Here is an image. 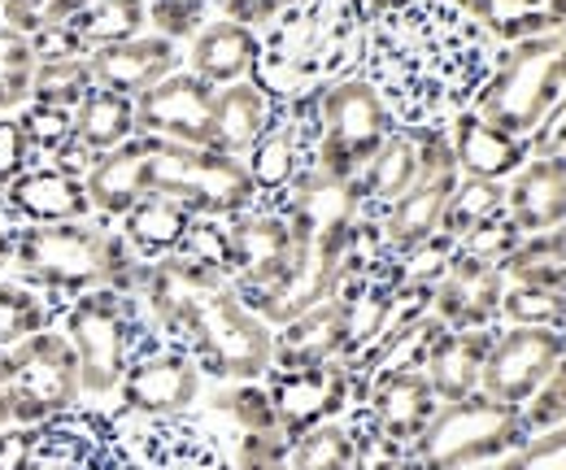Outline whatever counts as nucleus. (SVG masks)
<instances>
[{"mask_svg":"<svg viewBox=\"0 0 566 470\" xmlns=\"http://www.w3.org/2000/svg\"><path fill=\"white\" fill-rule=\"evenodd\" d=\"M366 79L406 127H440L493 74L484 27L458 0H419L410 9L370 18Z\"/></svg>","mask_w":566,"mask_h":470,"instance_id":"1","label":"nucleus"},{"mask_svg":"<svg viewBox=\"0 0 566 470\" xmlns=\"http://www.w3.org/2000/svg\"><path fill=\"white\" fill-rule=\"evenodd\" d=\"M136 301L153 332L184 348L201 375H213L218 384H258L271 375L275 332L244 305L227 270L210 258L170 253L144 262Z\"/></svg>","mask_w":566,"mask_h":470,"instance_id":"2","label":"nucleus"},{"mask_svg":"<svg viewBox=\"0 0 566 470\" xmlns=\"http://www.w3.org/2000/svg\"><path fill=\"white\" fill-rule=\"evenodd\" d=\"M280 209L292 227L287 270L275 288L244 301L271 332L340 292L361 236V205H357L354 179H332L314 166L287 188Z\"/></svg>","mask_w":566,"mask_h":470,"instance_id":"3","label":"nucleus"},{"mask_svg":"<svg viewBox=\"0 0 566 470\" xmlns=\"http://www.w3.org/2000/svg\"><path fill=\"white\" fill-rule=\"evenodd\" d=\"M9 274H22V283L71 305L74 296L96 288L136 296L144 262L109 222L78 218V222H49V227H13Z\"/></svg>","mask_w":566,"mask_h":470,"instance_id":"4","label":"nucleus"},{"mask_svg":"<svg viewBox=\"0 0 566 470\" xmlns=\"http://www.w3.org/2000/svg\"><path fill=\"white\" fill-rule=\"evenodd\" d=\"M366 27L370 22L357 0H292L271 22L258 66L271 70V79L283 87H323L340 79V66L357 53Z\"/></svg>","mask_w":566,"mask_h":470,"instance_id":"5","label":"nucleus"},{"mask_svg":"<svg viewBox=\"0 0 566 470\" xmlns=\"http://www.w3.org/2000/svg\"><path fill=\"white\" fill-rule=\"evenodd\" d=\"M62 336L71 340L74 362H78L83 401H109L118 397V384L132 357L144 344H153L157 332L136 296L96 288V292L74 296L62 310Z\"/></svg>","mask_w":566,"mask_h":470,"instance_id":"6","label":"nucleus"},{"mask_svg":"<svg viewBox=\"0 0 566 470\" xmlns=\"http://www.w3.org/2000/svg\"><path fill=\"white\" fill-rule=\"evenodd\" d=\"M314 118V170L332 179H357V170L397 132V118L366 74H340L310 92Z\"/></svg>","mask_w":566,"mask_h":470,"instance_id":"7","label":"nucleus"},{"mask_svg":"<svg viewBox=\"0 0 566 470\" xmlns=\"http://www.w3.org/2000/svg\"><path fill=\"white\" fill-rule=\"evenodd\" d=\"M566 92L563 66H558V31L514 40V49L493 66L484 87L475 92V114L489 118L514 139H532L549 123Z\"/></svg>","mask_w":566,"mask_h":470,"instance_id":"8","label":"nucleus"},{"mask_svg":"<svg viewBox=\"0 0 566 470\" xmlns=\"http://www.w3.org/2000/svg\"><path fill=\"white\" fill-rule=\"evenodd\" d=\"M523 440V409L475 393L467 401L440 405L427 431L410 445L406 462L419 470H480L510 458Z\"/></svg>","mask_w":566,"mask_h":470,"instance_id":"9","label":"nucleus"},{"mask_svg":"<svg viewBox=\"0 0 566 470\" xmlns=\"http://www.w3.org/2000/svg\"><path fill=\"white\" fill-rule=\"evenodd\" d=\"M148 188L157 197L179 201L201 222H227L262 201L249 179V166L240 157H222L210 148H188V144H170V139H153Z\"/></svg>","mask_w":566,"mask_h":470,"instance_id":"10","label":"nucleus"},{"mask_svg":"<svg viewBox=\"0 0 566 470\" xmlns=\"http://www.w3.org/2000/svg\"><path fill=\"white\" fill-rule=\"evenodd\" d=\"M4 362H9L4 393L13 409V427H44L83 405L78 362L62 327H44L35 336L18 340L13 348H4Z\"/></svg>","mask_w":566,"mask_h":470,"instance_id":"11","label":"nucleus"},{"mask_svg":"<svg viewBox=\"0 0 566 470\" xmlns=\"http://www.w3.org/2000/svg\"><path fill=\"white\" fill-rule=\"evenodd\" d=\"M423 132V161H419V175L415 184L401 192V201L392 205L375 227V244L392 258L410 253L427 244L431 236H440V222H444V209L449 197L458 192V161H453V148H449V132L444 127H419Z\"/></svg>","mask_w":566,"mask_h":470,"instance_id":"12","label":"nucleus"},{"mask_svg":"<svg viewBox=\"0 0 566 470\" xmlns=\"http://www.w3.org/2000/svg\"><path fill=\"white\" fill-rule=\"evenodd\" d=\"M292 258V227L280 205H253L218 227V267L244 301L275 288Z\"/></svg>","mask_w":566,"mask_h":470,"instance_id":"13","label":"nucleus"},{"mask_svg":"<svg viewBox=\"0 0 566 470\" xmlns=\"http://www.w3.org/2000/svg\"><path fill=\"white\" fill-rule=\"evenodd\" d=\"M123 418H184L201 401V366L175 344H144L118 384Z\"/></svg>","mask_w":566,"mask_h":470,"instance_id":"14","label":"nucleus"},{"mask_svg":"<svg viewBox=\"0 0 566 470\" xmlns=\"http://www.w3.org/2000/svg\"><path fill=\"white\" fill-rule=\"evenodd\" d=\"M563 353L566 332H558V327H510V332H496L489 362H484L480 393L501 405L523 409L545 388V379L554 375Z\"/></svg>","mask_w":566,"mask_h":470,"instance_id":"15","label":"nucleus"},{"mask_svg":"<svg viewBox=\"0 0 566 470\" xmlns=\"http://www.w3.org/2000/svg\"><path fill=\"white\" fill-rule=\"evenodd\" d=\"M262 384L271 393L280 436L287 445L296 436H305L310 427L340 418L345 405L357 397L354 370L345 362H327V366H314V370H271Z\"/></svg>","mask_w":566,"mask_h":470,"instance_id":"16","label":"nucleus"},{"mask_svg":"<svg viewBox=\"0 0 566 470\" xmlns=\"http://www.w3.org/2000/svg\"><path fill=\"white\" fill-rule=\"evenodd\" d=\"M213 92L206 79L192 70H175L161 83H153L144 96H136V132L188 148H210V114Z\"/></svg>","mask_w":566,"mask_h":470,"instance_id":"17","label":"nucleus"},{"mask_svg":"<svg viewBox=\"0 0 566 470\" xmlns=\"http://www.w3.org/2000/svg\"><path fill=\"white\" fill-rule=\"evenodd\" d=\"M501 296H505L501 267L458 249L444 279L431 288V318L449 332H493L501 318Z\"/></svg>","mask_w":566,"mask_h":470,"instance_id":"18","label":"nucleus"},{"mask_svg":"<svg viewBox=\"0 0 566 470\" xmlns=\"http://www.w3.org/2000/svg\"><path fill=\"white\" fill-rule=\"evenodd\" d=\"M314 118H310V92L301 101H292V109L275 118V127L253 144V153L244 157L249 179L258 188V197H275L283 201L287 188L314 166Z\"/></svg>","mask_w":566,"mask_h":470,"instance_id":"19","label":"nucleus"},{"mask_svg":"<svg viewBox=\"0 0 566 470\" xmlns=\"http://www.w3.org/2000/svg\"><path fill=\"white\" fill-rule=\"evenodd\" d=\"M132 135H140L136 132V101H127L118 92H105V87H87V96L74 105L71 114V144L53 157V166L83 179V170L101 153H114Z\"/></svg>","mask_w":566,"mask_h":470,"instance_id":"20","label":"nucleus"},{"mask_svg":"<svg viewBox=\"0 0 566 470\" xmlns=\"http://www.w3.org/2000/svg\"><path fill=\"white\" fill-rule=\"evenodd\" d=\"M0 209L13 227H49V222L92 218L83 179L62 166H31L27 175H18L0 192Z\"/></svg>","mask_w":566,"mask_h":470,"instance_id":"21","label":"nucleus"},{"mask_svg":"<svg viewBox=\"0 0 566 470\" xmlns=\"http://www.w3.org/2000/svg\"><path fill=\"white\" fill-rule=\"evenodd\" d=\"M87 70H92V87H105V92H118V96L136 101L153 83H161L166 74L184 70V53H179V44L144 31L136 40L87 53Z\"/></svg>","mask_w":566,"mask_h":470,"instance_id":"22","label":"nucleus"},{"mask_svg":"<svg viewBox=\"0 0 566 470\" xmlns=\"http://www.w3.org/2000/svg\"><path fill=\"white\" fill-rule=\"evenodd\" d=\"M148 157H153V139L148 135H132L127 144H118L114 153H101L83 170V188H87L92 218L118 222L132 205L144 201L153 192L148 188Z\"/></svg>","mask_w":566,"mask_h":470,"instance_id":"23","label":"nucleus"},{"mask_svg":"<svg viewBox=\"0 0 566 470\" xmlns=\"http://www.w3.org/2000/svg\"><path fill=\"white\" fill-rule=\"evenodd\" d=\"M444 132H449V148H453V161H458L462 179H493V184H505V179H514V175L527 166V157H532V144H527V139L505 135L501 127H493L489 118H480L475 109H458Z\"/></svg>","mask_w":566,"mask_h":470,"instance_id":"24","label":"nucleus"},{"mask_svg":"<svg viewBox=\"0 0 566 470\" xmlns=\"http://www.w3.org/2000/svg\"><path fill=\"white\" fill-rule=\"evenodd\" d=\"M505 213L523 236H541L566 222V157L532 153L527 166L505 184Z\"/></svg>","mask_w":566,"mask_h":470,"instance_id":"25","label":"nucleus"},{"mask_svg":"<svg viewBox=\"0 0 566 470\" xmlns=\"http://www.w3.org/2000/svg\"><path fill=\"white\" fill-rule=\"evenodd\" d=\"M275 96L266 83L258 79H244V83H231V87H218L213 92V114H210V153L222 157H249L253 144L275 127Z\"/></svg>","mask_w":566,"mask_h":470,"instance_id":"26","label":"nucleus"},{"mask_svg":"<svg viewBox=\"0 0 566 470\" xmlns=\"http://www.w3.org/2000/svg\"><path fill=\"white\" fill-rule=\"evenodd\" d=\"M419 161H423V132L419 127H397L379 144V153L357 170L354 179L361 222H379L392 205L401 201V192L419 175Z\"/></svg>","mask_w":566,"mask_h":470,"instance_id":"27","label":"nucleus"},{"mask_svg":"<svg viewBox=\"0 0 566 470\" xmlns=\"http://www.w3.org/2000/svg\"><path fill=\"white\" fill-rule=\"evenodd\" d=\"M496 332H449V327H436V336L423 353V375L436 393V401H467L480 393V379H484V362H489V348H493Z\"/></svg>","mask_w":566,"mask_h":470,"instance_id":"28","label":"nucleus"},{"mask_svg":"<svg viewBox=\"0 0 566 470\" xmlns=\"http://www.w3.org/2000/svg\"><path fill=\"white\" fill-rule=\"evenodd\" d=\"M188 70L197 79H206L210 87H231L253 79V70L262 62V35L253 27H240L231 18L206 22L192 40H188Z\"/></svg>","mask_w":566,"mask_h":470,"instance_id":"29","label":"nucleus"},{"mask_svg":"<svg viewBox=\"0 0 566 470\" xmlns=\"http://www.w3.org/2000/svg\"><path fill=\"white\" fill-rule=\"evenodd\" d=\"M340 353H345V318H340V301L327 296L323 305L275 327L271 370H314V366L340 362Z\"/></svg>","mask_w":566,"mask_h":470,"instance_id":"30","label":"nucleus"},{"mask_svg":"<svg viewBox=\"0 0 566 470\" xmlns=\"http://www.w3.org/2000/svg\"><path fill=\"white\" fill-rule=\"evenodd\" d=\"M197 222L201 218H192L179 201L148 192L144 201H136L118 218V236L132 244V253L140 262H161V258L188 249V236H192Z\"/></svg>","mask_w":566,"mask_h":470,"instance_id":"31","label":"nucleus"},{"mask_svg":"<svg viewBox=\"0 0 566 470\" xmlns=\"http://www.w3.org/2000/svg\"><path fill=\"white\" fill-rule=\"evenodd\" d=\"M40 62H35V79H31V105L35 109H57V114H74V105L87 96L92 87V70H87V53H74L62 40V31L35 40Z\"/></svg>","mask_w":566,"mask_h":470,"instance_id":"32","label":"nucleus"},{"mask_svg":"<svg viewBox=\"0 0 566 470\" xmlns=\"http://www.w3.org/2000/svg\"><path fill=\"white\" fill-rule=\"evenodd\" d=\"M148 27V0H92L62 27V40L74 53H96L123 40H136Z\"/></svg>","mask_w":566,"mask_h":470,"instance_id":"33","label":"nucleus"},{"mask_svg":"<svg viewBox=\"0 0 566 470\" xmlns=\"http://www.w3.org/2000/svg\"><path fill=\"white\" fill-rule=\"evenodd\" d=\"M62 310H66L62 301H53L49 292L22 283L18 274H0V353L13 348L18 340L53 327L62 318Z\"/></svg>","mask_w":566,"mask_h":470,"instance_id":"34","label":"nucleus"},{"mask_svg":"<svg viewBox=\"0 0 566 470\" xmlns=\"http://www.w3.org/2000/svg\"><path fill=\"white\" fill-rule=\"evenodd\" d=\"M501 274L510 283H532L566 296V222L541 236H523L518 249L501 262Z\"/></svg>","mask_w":566,"mask_h":470,"instance_id":"35","label":"nucleus"},{"mask_svg":"<svg viewBox=\"0 0 566 470\" xmlns=\"http://www.w3.org/2000/svg\"><path fill=\"white\" fill-rule=\"evenodd\" d=\"M287 470H361L354 422L332 418L287 445Z\"/></svg>","mask_w":566,"mask_h":470,"instance_id":"36","label":"nucleus"},{"mask_svg":"<svg viewBox=\"0 0 566 470\" xmlns=\"http://www.w3.org/2000/svg\"><path fill=\"white\" fill-rule=\"evenodd\" d=\"M496 218H505V184H493V179H458V192L449 197L440 236H449L453 244H462L467 236H475L480 227H489Z\"/></svg>","mask_w":566,"mask_h":470,"instance_id":"37","label":"nucleus"},{"mask_svg":"<svg viewBox=\"0 0 566 470\" xmlns=\"http://www.w3.org/2000/svg\"><path fill=\"white\" fill-rule=\"evenodd\" d=\"M40 49L35 40H22L0 27V118L22 114L31 105V79H35Z\"/></svg>","mask_w":566,"mask_h":470,"instance_id":"38","label":"nucleus"},{"mask_svg":"<svg viewBox=\"0 0 566 470\" xmlns=\"http://www.w3.org/2000/svg\"><path fill=\"white\" fill-rule=\"evenodd\" d=\"M83 4L92 0H0V27L22 40H44L62 31Z\"/></svg>","mask_w":566,"mask_h":470,"instance_id":"39","label":"nucleus"},{"mask_svg":"<svg viewBox=\"0 0 566 470\" xmlns=\"http://www.w3.org/2000/svg\"><path fill=\"white\" fill-rule=\"evenodd\" d=\"M501 318H510V327H558V332H566V296L505 279Z\"/></svg>","mask_w":566,"mask_h":470,"instance_id":"40","label":"nucleus"},{"mask_svg":"<svg viewBox=\"0 0 566 470\" xmlns=\"http://www.w3.org/2000/svg\"><path fill=\"white\" fill-rule=\"evenodd\" d=\"M218 409H227L235 418L240 431H280V418H275V405H271V393L266 384H227L218 397Z\"/></svg>","mask_w":566,"mask_h":470,"instance_id":"41","label":"nucleus"},{"mask_svg":"<svg viewBox=\"0 0 566 470\" xmlns=\"http://www.w3.org/2000/svg\"><path fill=\"white\" fill-rule=\"evenodd\" d=\"M206 4L210 0H148V27L170 44L192 40L206 27Z\"/></svg>","mask_w":566,"mask_h":470,"instance_id":"42","label":"nucleus"},{"mask_svg":"<svg viewBox=\"0 0 566 470\" xmlns=\"http://www.w3.org/2000/svg\"><path fill=\"white\" fill-rule=\"evenodd\" d=\"M493 470H566V422L527 436L510 458H501Z\"/></svg>","mask_w":566,"mask_h":470,"instance_id":"43","label":"nucleus"},{"mask_svg":"<svg viewBox=\"0 0 566 470\" xmlns=\"http://www.w3.org/2000/svg\"><path fill=\"white\" fill-rule=\"evenodd\" d=\"M563 422H566V353H563V362L554 366V375L545 379V388L523 405V427H527V436L549 431V427H563Z\"/></svg>","mask_w":566,"mask_h":470,"instance_id":"44","label":"nucleus"},{"mask_svg":"<svg viewBox=\"0 0 566 470\" xmlns=\"http://www.w3.org/2000/svg\"><path fill=\"white\" fill-rule=\"evenodd\" d=\"M31 161H35V144H31V132H27L22 114L0 118V192H4L18 175H27Z\"/></svg>","mask_w":566,"mask_h":470,"instance_id":"45","label":"nucleus"},{"mask_svg":"<svg viewBox=\"0 0 566 470\" xmlns=\"http://www.w3.org/2000/svg\"><path fill=\"white\" fill-rule=\"evenodd\" d=\"M213 4L222 9V18L258 31V27H271L292 0H213Z\"/></svg>","mask_w":566,"mask_h":470,"instance_id":"46","label":"nucleus"},{"mask_svg":"<svg viewBox=\"0 0 566 470\" xmlns=\"http://www.w3.org/2000/svg\"><path fill=\"white\" fill-rule=\"evenodd\" d=\"M361 4V13H366V22L370 18H384V13H397V9H410V4H419V0H357Z\"/></svg>","mask_w":566,"mask_h":470,"instance_id":"47","label":"nucleus"},{"mask_svg":"<svg viewBox=\"0 0 566 470\" xmlns=\"http://www.w3.org/2000/svg\"><path fill=\"white\" fill-rule=\"evenodd\" d=\"M4 384H9V362H4V353H0V431H13V409H9Z\"/></svg>","mask_w":566,"mask_h":470,"instance_id":"48","label":"nucleus"},{"mask_svg":"<svg viewBox=\"0 0 566 470\" xmlns=\"http://www.w3.org/2000/svg\"><path fill=\"white\" fill-rule=\"evenodd\" d=\"M9 262H13V222L0 218V274H9Z\"/></svg>","mask_w":566,"mask_h":470,"instance_id":"49","label":"nucleus"},{"mask_svg":"<svg viewBox=\"0 0 566 470\" xmlns=\"http://www.w3.org/2000/svg\"><path fill=\"white\" fill-rule=\"evenodd\" d=\"M558 66H563V79H566V27H558Z\"/></svg>","mask_w":566,"mask_h":470,"instance_id":"50","label":"nucleus"},{"mask_svg":"<svg viewBox=\"0 0 566 470\" xmlns=\"http://www.w3.org/2000/svg\"><path fill=\"white\" fill-rule=\"evenodd\" d=\"M375 470H419V467H410L406 458H397V462H384V467H375ZM480 470H493V467H480Z\"/></svg>","mask_w":566,"mask_h":470,"instance_id":"51","label":"nucleus"},{"mask_svg":"<svg viewBox=\"0 0 566 470\" xmlns=\"http://www.w3.org/2000/svg\"><path fill=\"white\" fill-rule=\"evenodd\" d=\"M283 470H287V467H283Z\"/></svg>","mask_w":566,"mask_h":470,"instance_id":"52","label":"nucleus"}]
</instances>
